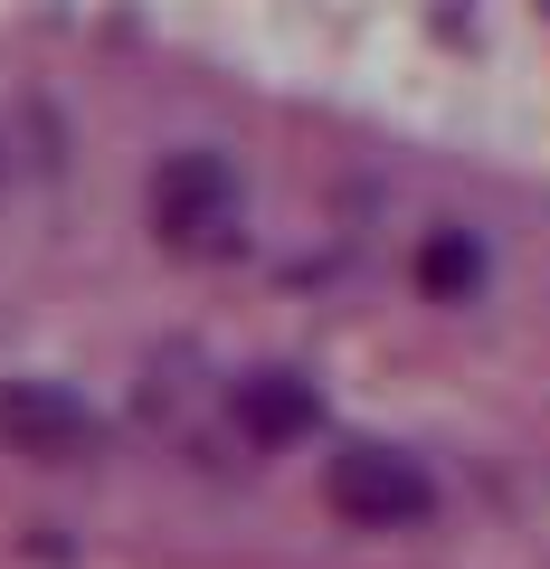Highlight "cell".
Listing matches in <instances>:
<instances>
[{
    "mask_svg": "<svg viewBox=\"0 0 550 569\" xmlns=\"http://www.w3.org/2000/svg\"><path fill=\"white\" fill-rule=\"evenodd\" d=\"M418 276H428V295H466V284L484 276V257H474V238H428Z\"/></svg>",
    "mask_w": 550,
    "mask_h": 569,
    "instance_id": "obj_5",
    "label": "cell"
},
{
    "mask_svg": "<svg viewBox=\"0 0 550 569\" xmlns=\"http://www.w3.org/2000/svg\"><path fill=\"white\" fill-rule=\"evenodd\" d=\"M323 493H332V512L361 522V531H408V522H428V503H437V485L408 466V456H389V447H342L332 475H323Z\"/></svg>",
    "mask_w": 550,
    "mask_h": 569,
    "instance_id": "obj_2",
    "label": "cell"
},
{
    "mask_svg": "<svg viewBox=\"0 0 550 569\" xmlns=\"http://www.w3.org/2000/svg\"><path fill=\"white\" fill-rule=\"evenodd\" d=\"M0 447L29 466H77L96 456V408L58 380H0Z\"/></svg>",
    "mask_w": 550,
    "mask_h": 569,
    "instance_id": "obj_3",
    "label": "cell"
},
{
    "mask_svg": "<svg viewBox=\"0 0 550 569\" xmlns=\"http://www.w3.org/2000/svg\"><path fill=\"white\" fill-rule=\"evenodd\" d=\"M152 228H162L171 247H190V257L238 247V171H228L219 152L162 162V181H152Z\"/></svg>",
    "mask_w": 550,
    "mask_h": 569,
    "instance_id": "obj_1",
    "label": "cell"
},
{
    "mask_svg": "<svg viewBox=\"0 0 550 569\" xmlns=\"http://www.w3.org/2000/svg\"><path fill=\"white\" fill-rule=\"evenodd\" d=\"M313 380H294V370H257V380H238V427L257 437V447H294V437H313Z\"/></svg>",
    "mask_w": 550,
    "mask_h": 569,
    "instance_id": "obj_4",
    "label": "cell"
}]
</instances>
